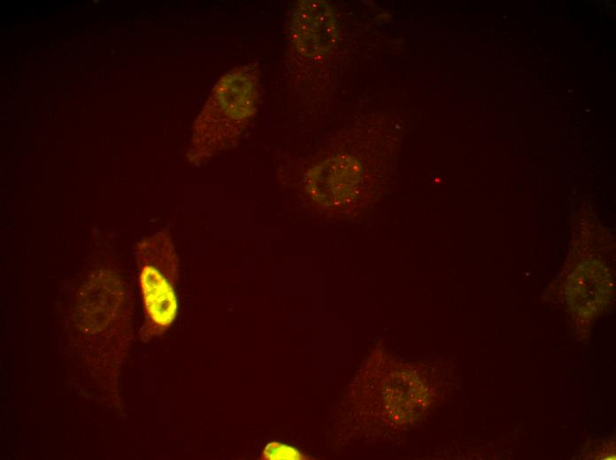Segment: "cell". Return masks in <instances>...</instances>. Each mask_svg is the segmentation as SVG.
<instances>
[{
	"mask_svg": "<svg viewBox=\"0 0 616 460\" xmlns=\"http://www.w3.org/2000/svg\"><path fill=\"white\" fill-rule=\"evenodd\" d=\"M258 98L255 65L238 66L224 74L196 121L189 159L200 164L235 144L252 119Z\"/></svg>",
	"mask_w": 616,
	"mask_h": 460,
	"instance_id": "6da1fadb",
	"label": "cell"
},
{
	"mask_svg": "<svg viewBox=\"0 0 616 460\" xmlns=\"http://www.w3.org/2000/svg\"><path fill=\"white\" fill-rule=\"evenodd\" d=\"M143 320L140 338L149 341L174 323L179 301V257L167 229L142 238L135 246Z\"/></svg>",
	"mask_w": 616,
	"mask_h": 460,
	"instance_id": "7a4b0ae2",
	"label": "cell"
},
{
	"mask_svg": "<svg viewBox=\"0 0 616 460\" xmlns=\"http://www.w3.org/2000/svg\"><path fill=\"white\" fill-rule=\"evenodd\" d=\"M338 23L332 6L323 0H303L292 10L289 34L301 56L317 60L335 46Z\"/></svg>",
	"mask_w": 616,
	"mask_h": 460,
	"instance_id": "3957f363",
	"label": "cell"
},
{
	"mask_svg": "<svg viewBox=\"0 0 616 460\" xmlns=\"http://www.w3.org/2000/svg\"><path fill=\"white\" fill-rule=\"evenodd\" d=\"M361 172V165L351 156L332 157L309 169L305 189L319 204L336 208L355 194Z\"/></svg>",
	"mask_w": 616,
	"mask_h": 460,
	"instance_id": "277c9868",
	"label": "cell"
},
{
	"mask_svg": "<svg viewBox=\"0 0 616 460\" xmlns=\"http://www.w3.org/2000/svg\"><path fill=\"white\" fill-rule=\"evenodd\" d=\"M612 277L607 267L596 260L580 263L569 274L566 299L573 313L592 319L608 305L612 296Z\"/></svg>",
	"mask_w": 616,
	"mask_h": 460,
	"instance_id": "5b68a950",
	"label": "cell"
},
{
	"mask_svg": "<svg viewBox=\"0 0 616 460\" xmlns=\"http://www.w3.org/2000/svg\"><path fill=\"white\" fill-rule=\"evenodd\" d=\"M261 458L266 460H301L306 457L298 448L289 444L272 441L264 447Z\"/></svg>",
	"mask_w": 616,
	"mask_h": 460,
	"instance_id": "8992f818",
	"label": "cell"
}]
</instances>
